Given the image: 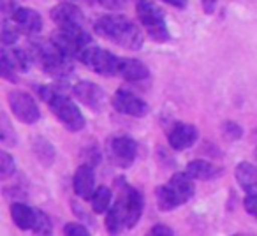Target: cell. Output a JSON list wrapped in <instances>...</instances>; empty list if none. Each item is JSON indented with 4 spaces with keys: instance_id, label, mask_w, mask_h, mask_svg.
I'll use <instances>...</instances> for the list:
<instances>
[{
    "instance_id": "cell-32",
    "label": "cell",
    "mask_w": 257,
    "mask_h": 236,
    "mask_svg": "<svg viewBox=\"0 0 257 236\" xmlns=\"http://www.w3.org/2000/svg\"><path fill=\"white\" fill-rule=\"evenodd\" d=\"M243 206H245L246 213L257 217V194H246V197L243 199Z\"/></svg>"
},
{
    "instance_id": "cell-8",
    "label": "cell",
    "mask_w": 257,
    "mask_h": 236,
    "mask_svg": "<svg viewBox=\"0 0 257 236\" xmlns=\"http://www.w3.org/2000/svg\"><path fill=\"white\" fill-rule=\"evenodd\" d=\"M107 155L116 168L127 169L136 161L138 143L131 136H116L107 143Z\"/></svg>"
},
{
    "instance_id": "cell-6",
    "label": "cell",
    "mask_w": 257,
    "mask_h": 236,
    "mask_svg": "<svg viewBox=\"0 0 257 236\" xmlns=\"http://www.w3.org/2000/svg\"><path fill=\"white\" fill-rule=\"evenodd\" d=\"M81 64H85L92 72L100 76H118V67H120V57L113 55L111 51L102 50V48L86 46L81 51L78 58Z\"/></svg>"
},
{
    "instance_id": "cell-2",
    "label": "cell",
    "mask_w": 257,
    "mask_h": 236,
    "mask_svg": "<svg viewBox=\"0 0 257 236\" xmlns=\"http://www.w3.org/2000/svg\"><path fill=\"white\" fill-rule=\"evenodd\" d=\"M93 30L99 37L125 50H140L143 46L145 39L140 27L123 15H104L93 25Z\"/></svg>"
},
{
    "instance_id": "cell-35",
    "label": "cell",
    "mask_w": 257,
    "mask_h": 236,
    "mask_svg": "<svg viewBox=\"0 0 257 236\" xmlns=\"http://www.w3.org/2000/svg\"><path fill=\"white\" fill-rule=\"evenodd\" d=\"M217 2L218 0H203V9L206 15H211V13L215 11V8H217Z\"/></svg>"
},
{
    "instance_id": "cell-26",
    "label": "cell",
    "mask_w": 257,
    "mask_h": 236,
    "mask_svg": "<svg viewBox=\"0 0 257 236\" xmlns=\"http://www.w3.org/2000/svg\"><path fill=\"white\" fill-rule=\"evenodd\" d=\"M16 171V162L11 155L6 150L0 152V176L2 178H9L11 175H15Z\"/></svg>"
},
{
    "instance_id": "cell-22",
    "label": "cell",
    "mask_w": 257,
    "mask_h": 236,
    "mask_svg": "<svg viewBox=\"0 0 257 236\" xmlns=\"http://www.w3.org/2000/svg\"><path fill=\"white\" fill-rule=\"evenodd\" d=\"M2 51L8 55L9 62H11L16 71L25 72L30 69V64H32V60H34L32 51H27V50H23V48H15V50H11V51L9 50H2Z\"/></svg>"
},
{
    "instance_id": "cell-21",
    "label": "cell",
    "mask_w": 257,
    "mask_h": 236,
    "mask_svg": "<svg viewBox=\"0 0 257 236\" xmlns=\"http://www.w3.org/2000/svg\"><path fill=\"white\" fill-rule=\"evenodd\" d=\"M155 199H157V206L161 211H173L183 204L182 201H180V197L176 196V192L168 183H164V185L155 189Z\"/></svg>"
},
{
    "instance_id": "cell-5",
    "label": "cell",
    "mask_w": 257,
    "mask_h": 236,
    "mask_svg": "<svg viewBox=\"0 0 257 236\" xmlns=\"http://www.w3.org/2000/svg\"><path fill=\"white\" fill-rule=\"evenodd\" d=\"M136 13L141 22V27L147 30L148 37L155 43H168L171 39L168 25H166L164 13L152 0H136Z\"/></svg>"
},
{
    "instance_id": "cell-18",
    "label": "cell",
    "mask_w": 257,
    "mask_h": 236,
    "mask_svg": "<svg viewBox=\"0 0 257 236\" xmlns=\"http://www.w3.org/2000/svg\"><path fill=\"white\" fill-rule=\"evenodd\" d=\"M185 173L192 180L206 182V180H213V178H217V176H220L222 175V169L217 168L215 164H211V162L197 159V161H192V162H189V164H187Z\"/></svg>"
},
{
    "instance_id": "cell-13",
    "label": "cell",
    "mask_w": 257,
    "mask_h": 236,
    "mask_svg": "<svg viewBox=\"0 0 257 236\" xmlns=\"http://www.w3.org/2000/svg\"><path fill=\"white\" fill-rule=\"evenodd\" d=\"M197 138H199V133H197L196 127L190 126V124H183V122L175 124L168 134L169 147L176 152H182V150H187V148L194 147Z\"/></svg>"
},
{
    "instance_id": "cell-19",
    "label": "cell",
    "mask_w": 257,
    "mask_h": 236,
    "mask_svg": "<svg viewBox=\"0 0 257 236\" xmlns=\"http://www.w3.org/2000/svg\"><path fill=\"white\" fill-rule=\"evenodd\" d=\"M11 217L15 224L18 225L22 231H32L37 220V210L30 208L25 203H13L11 206Z\"/></svg>"
},
{
    "instance_id": "cell-27",
    "label": "cell",
    "mask_w": 257,
    "mask_h": 236,
    "mask_svg": "<svg viewBox=\"0 0 257 236\" xmlns=\"http://www.w3.org/2000/svg\"><path fill=\"white\" fill-rule=\"evenodd\" d=\"M0 140H2V143H6V145L16 143V133L11 127V124H9L8 116H6L4 113H2V122H0Z\"/></svg>"
},
{
    "instance_id": "cell-36",
    "label": "cell",
    "mask_w": 257,
    "mask_h": 236,
    "mask_svg": "<svg viewBox=\"0 0 257 236\" xmlns=\"http://www.w3.org/2000/svg\"><path fill=\"white\" fill-rule=\"evenodd\" d=\"M162 2H166V4H169V6H173V8H176V9H185L187 8V0H162Z\"/></svg>"
},
{
    "instance_id": "cell-10",
    "label": "cell",
    "mask_w": 257,
    "mask_h": 236,
    "mask_svg": "<svg viewBox=\"0 0 257 236\" xmlns=\"http://www.w3.org/2000/svg\"><path fill=\"white\" fill-rule=\"evenodd\" d=\"M113 107L121 114L127 116H147L150 107H148L147 100H143L141 97H138L136 93H133L131 90L118 88L113 95Z\"/></svg>"
},
{
    "instance_id": "cell-16",
    "label": "cell",
    "mask_w": 257,
    "mask_h": 236,
    "mask_svg": "<svg viewBox=\"0 0 257 236\" xmlns=\"http://www.w3.org/2000/svg\"><path fill=\"white\" fill-rule=\"evenodd\" d=\"M118 76L125 81L138 83L150 78L148 67L138 58H120V67H118Z\"/></svg>"
},
{
    "instance_id": "cell-20",
    "label": "cell",
    "mask_w": 257,
    "mask_h": 236,
    "mask_svg": "<svg viewBox=\"0 0 257 236\" xmlns=\"http://www.w3.org/2000/svg\"><path fill=\"white\" fill-rule=\"evenodd\" d=\"M168 185L175 190L176 196L180 197V201H182V203H187V201L194 196V192H196L194 180L190 178L187 173H176V175H173L171 180L168 182Z\"/></svg>"
},
{
    "instance_id": "cell-25",
    "label": "cell",
    "mask_w": 257,
    "mask_h": 236,
    "mask_svg": "<svg viewBox=\"0 0 257 236\" xmlns=\"http://www.w3.org/2000/svg\"><path fill=\"white\" fill-rule=\"evenodd\" d=\"M20 32H22V30L18 29V25H16L15 22L11 23V22H8V20H4V23H2V32H0L2 44H4V46H13V44L18 41Z\"/></svg>"
},
{
    "instance_id": "cell-30",
    "label": "cell",
    "mask_w": 257,
    "mask_h": 236,
    "mask_svg": "<svg viewBox=\"0 0 257 236\" xmlns=\"http://www.w3.org/2000/svg\"><path fill=\"white\" fill-rule=\"evenodd\" d=\"M222 133H224V136L231 141H236L243 136V129L236 122H231V120L222 124Z\"/></svg>"
},
{
    "instance_id": "cell-29",
    "label": "cell",
    "mask_w": 257,
    "mask_h": 236,
    "mask_svg": "<svg viewBox=\"0 0 257 236\" xmlns=\"http://www.w3.org/2000/svg\"><path fill=\"white\" fill-rule=\"evenodd\" d=\"M32 231L37 232V234H50L51 232V220L44 211L37 210V220H36V225H34Z\"/></svg>"
},
{
    "instance_id": "cell-11",
    "label": "cell",
    "mask_w": 257,
    "mask_h": 236,
    "mask_svg": "<svg viewBox=\"0 0 257 236\" xmlns=\"http://www.w3.org/2000/svg\"><path fill=\"white\" fill-rule=\"evenodd\" d=\"M51 20L58 25L62 30H79L85 29V16H83L81 9L78 6L71 4V2H62V4L55 6L50 13Z\"/></svg>"
},
{
    "instance_id": "cell-17",
    "label": "cell",
    "mask_w": 257,
    "mask_h": 236,
    "mask_svg": "<svg viewBox=\"0 0 257 236\" xmlns=\"http://www.w3.org/2000/svg\"><path fill=\"white\" fill-rule=\"evenodd\" d=\"M234 176L238 185L246 194H257V166L250 162H239L234 169Z\"/></svg>"
},
{
    "instance_id": "cell-7",
    "label": "cell",
    "mask_w": 257,
    "mask_h": 236,
    "mask_svg": "<svg viewBox=\"0 0 257 236\" xmlns=\"http://www.w3.org/2000/svg\"><path fill=\"white\" fill-rule=\"evenodd\" d=\"M8 102L18 122L32 126V124H36L41 118V111L37 102L34 100V97L30 93L23 92V90H13V92H9Z\"/></svg>"
},
{
    "instance_id": "cell-23",
    "label": "cell",
    "mask_w": 257,
    "mask_h": 236,
    "mask_svg": "<svg viewBox=\"0 0 257 236\" xmlns=\"http://www.w3.org/2000/svg\"><path fill=\"white\" fill-rule=\"evenodd\" d=\"M111 201H113V192H111L109 187L100 185L99 189H95L92 199H90L93 213H106L111 208Z\"/></svg>"
},
{
    "instance_id": "cell-15",
    "label": "cell",
    "mask_w": 257,
    "mask_h": 236,
    "mask_svg": "<svg viewBox=\"0 0 257 236\" xmlns=\"http://www.w3.org/2000/svg\"><path fill=\"white\" fill-rule=\"evenodd\" d=\"M13 22L18 25V29L23 34L29 36H36L43 30V18L37 11L30 8H16V11L13 13Z\"/></svg>"
},
{
    "instance_id": "cell-28",
    "label": "cell",
    "mask_w": 257,
    "mask_h": 236,
    "mask_svg": "<svg viewBox=\"0 0 257 236\" xmlns=\"http://www.w3.org/2000/svg\"><path fill=\"white\" fill-rule=\"evenodd\" d=\"M0 76L4 79H8V81L11 83H16L18 81V76H16V69L13 67V64L9 62L8 55L2 51V60H0Z\"/></svg>"
},
{
    "instance_id": "cell-3",
    "label": "cell",
    "mask_w": 257,
    "mask_h": 236,
    "mask_svg": "<svg viewBox=\"0 0 257 236\" xmlns=\"http://www.w3.org/2000/svg\"><path fill=\"white\" fill-rule=\"evenodd\" d=\"M39 97L50 106L51 113L60 120V124L71 133H79L85 127V116L79 107L64 93V90L55 85H44L37 88Z\"/></svg>"
},
{
    "instance_id": "cell-9",
    "label": "cell",
    "mask_w": 257,
    "mask_h": 236,
    "mask_svg": "<svg viewBox=\"0 0 257 236\" xmlns=\"http://www.w3.org/2000/svg\"><path fill=\"white\" fill-rule=\"evenodd\" d=\"M51 41L71 58H79L81 51L85 50L86 46L92 44V37H90V34L86 32L85 29H79V30H62L60 29V32L55 34V36L51 37Z\"/></svg>"
},
{
    "instance_id": "cell-31",
    "label": "cell",
    "mask_w": 257,
    "mask_h": 236,
    "mask_svg": "<svg viewBox=\"0 0 257 236\" xmlns=\"http://www.w3.org/2000/svg\"><path fill=\"white\" fill-rule=\"evenodd\" d=\"M64 232L65 234H72V236H88V229L81 224H76V222H71V224L64 225Z\"/></svg>"
},
{
    "instance_id": "cell-34",
    "label": "cell",
    "mask_w": 257,
    "mask_h": 236,
    "mask_svg": "<svg viewBox=\"0 0 257 236\" xmlns=\"http://www.w3.org/2000/svg\"><path fill=\"white\" fill-rule=\"evenodd\" d=\"M150 232H152V234H159V236H171L173 234V229L168 227V225L159 224V225H154Z\"/></svg>"
},
{
    "instance_id": "cell-1",
    "label": "cell",
    "mask_w": 257,
    "mask_h": 236,
    "mask_svg": "<svg viewBox=\"0 0 257 236\" xmlns=\"http://www.w3.org/2000/svg\"><path fill=\"white\" fill-rule=\"evenodd\" d=\"M118 183H120L118 197L113 206L106 211V229L111 234H118L125 229H133L138 224L145 208V197L140 190L121 180Z\"/></svg>"
},
{
    "instance_id": "cell-24",
    "label": "cell",
    "mask_w": 257,
    "mask_h": 236,
    "mask_svg": "<svg viewBox=\"0 0 257 236\" xmlns=\"http://www.w3.org/2000/svg\"><path fill=\"white\" fill-rule=\"evenodd\" d=\"M32 148H34V154H36V157L39 159V161L43 162L44 166H51V164H53V161H55V148H53V145H51L50 141L44 140L43 136H39V138H36V140H34Z\"/></svg>"
},
{
    "instance_id": "cell-14",
    "label": "cell",
    "mask_w": 257,
    "mask_h": 236,
    "mask_svg": "<svg viewBox=\"0 0 257 236\" xmlns=\"http://www.w3.org/2000/svg\"><path fill=\"white\" fill-rule=\"evenodd\" d=\"M72 187L78 197L88 201L92 199L93 192H95V173H93V166L81 164L74 173L72 178Z\"/></svg>"
},
{
    "instance_id": "cell-37",
    "label": "cell",
    "mask_w": 257,
    "mask_h": 236,
    "mask_svg": "<svg viewBox=\"0 0 257 236\" xmlns=\"http://www.w3.org/2000/svg\"><path fill=\"white\" fill-rule=\"evenodd\" d=\"M253 157H255V161H257V147H255V152H253Z\"/></svg>"
},
{
    "instance_id": "cell-12",
    "label": "cell",
    "mask_w": 257,
    "mask_h": 236,
    "mask_svg": "<svg viewBox=\"0 0 257 236\" xmlns=\"http://www.w3.org/2000/svg\"><path fill=\"white\" fill-rule=\"evenodd\" d=\"M72 93L81 104L90 107L92 111H102L106 104V93L99 85L92 81H79L72 86Z\"/></svg>"
},
{
    "instance_id": "cell-33",
    "label": "cell",
    "mask_w": 257,
    "mask_h": 236,
    "mask_svg": "<svg viewBox=\"0 0 257 236\" xmlns=\"http://www.w3.org/2000/svg\"><path fill=\"white\" fill-rule=\"evenodd\" d=\"M97 2H99L104 9H111V11H114V9H121V6H123L125 0H97Z\"/></svg>"
},
{
    "instance_id": "cell-4",
    "label": "cell",
    "mask_w": 257,
    "mask_h": 236,
    "mask_svg": "<svg viewBox=\"0 0 257 236\" xmlns=\"http://www.w3.org/2000/svg\"><path fill=\"white\" fill-rule=\"evenodd\" d=\"M34 60L41 65L46 74H50L55 79H64L72 74L74 58L67 57L53 41H37L32 44Z\"/></svg>"
}]
</instances>
